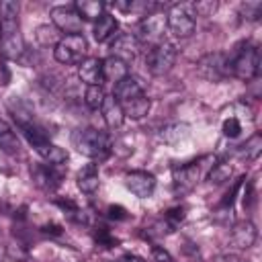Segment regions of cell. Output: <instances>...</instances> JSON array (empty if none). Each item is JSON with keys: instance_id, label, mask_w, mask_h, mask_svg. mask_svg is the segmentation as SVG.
Wrapping results in <instances>:
<instances>
[{"instance_id": "19", "label": "cell", "mask_w": 262, "mask_h": 262, "mask_svg": "<svg viewBox=\"0 0 262 262\" xmlns=\"http://www.w3.org/2000/svg\"><path fill=\"white\" fill-rule=\"evenodd\" d=\"M104 8H106V4L100 2V0H78V2H74V10L80 14L82 20L96 23L104 14Z\"/></svg>"}, {"instance_id": "37", "label": "cell", "mask_w": 262, "mask_h": 262, "mask_svg": "<svg viewBox=\"0 0 262 262\" xmlns=\"http://www.w3.org/2000/svg\"><path fill=\"white\" fill-rule=\"evenodd\" d=\"M215 8H217V2H194V10H196V14H203V16L215 12Z\"/></svg>"}, {"instance_id": "28", "label": "cell", "mask_w": 262, "mask_h": 262, "mask_svg": "<svg viewBox=\"0 0 262 262\" xmlns=\"http://www.w3.org/2000/svg\"><path fill=\"white\" fill-rule=\"evenodd\" d=\"M104 98H106V94H104L102 86H88L86 92H84V102H86L88 108H92V111H98V108L102 106Z\"/></svg>"}, {"instance_id": "2", "label": "cell", "mask_w": 262, "mask_h": 262, "mask_svg": "<svg viewBox=\"0 0 262 262\" xmlns=\"http://www.w3.org/2000/svg\"><path fill=\"white\" fill-rule=\"evenodd\" d=\"M227 72L229 76L250 82L260 74V49L252 41H239L233 51L227 55Z\"/></svg>"}, {"instance_id": "16", "label": "cell", "mask_w": 262, "mask_h": 262, "mask_svg": "<svg viewBox=\"0 0 262 262\" xmlns=\"http://www.w3.org/2000/svg\"><path fill=\"white\" fill-rule=\"evenodd\" d=\"M258 239V231H256V225L250 221V219H244V221H237L233 225V231H231V242L235 248L239 250H248L256 244Z\"/></svg>"}, {"instance_id": "8", "label": "cell", "mask_w": 262, "mask_h": 262, "mask_svg": "<svg viewBox=\"0 0 262 262\" xmlns=\"http://www.w3.org/2000/svg\"><path fill=\"white\" fill-rule=\"evenodd\" d=\"M196 72H199V76H203L209 82H221L223 78L229 76V72H227V55L221 53V51H213V53L203 55L196 61Z\"/></svg>"}, {"instance_id": "39", "label": "cell", "mask_w": 262, "mask_h": 262, "mask_svg": "<svg viewBox=\"0 0 262 262\" xmlns=\"http://www.w3.org/2000/svg\"><path fill=\"white\" fill-rule=\"evenodd\" d=\"M213 262H248V260H244V258H239L237 254H219Z\"/></svg>"}, {"instance_id": "20", "label": "cell", "mask_w": 262, "mask_h": 262, "mask_svg": "<svg viewBox=\"0 0 262 262\" xmlns=\"http://www.w3.org/2000/svg\"><path fill=\"white\" fill-rule=\"evenodd\" d=\"M117 29H119V23H117V18L113 16V14H108V12H104L96 23H94V39L98 41V43H104V41H108L111 37H115L117 35Z\"/></svg>"}, {"instance_id": "23", "label": "cell", "mask_w": 262, "mask_h": 262, "mask_svg": "<svg viewBox=\"0 0 262 262\" xmlns=\"http://www.w3.org/2000/svg\"><path fill=\"white\" fill-rule=\"evenodd\" d=\"M149 106H151L149 98H147L145 94H141V96L129 100L127 104H123V115H125V117H131V119H141V117L147 115Z\"/></svg>"}, {"instance_id": "31", "label": "cell", "mask_w": 262, "mask_h": 262, "mask_svg": "<svg viewBox=\"0 0 262 262\" xmlns=\"http://www.w3.org/2000/svg\"><path fill=\"white\" fill-rule=\"evenodd\" d=\"M221 131H223V135L229 137V139L239 137V133H242V123H239V119H237V117H229V119H225L223 125H221Z\"/></svg>"}, {"instance_id": "9", "label": "cell", "mask_w": 262, "mask_h": 262, "mask_svg": "<svg viewBox=\"0 0 262 262\" xmlns=\"http://www.w3.org/2000/svg\"><path fill=\"white\" fill-rule=\"evenodd\" d=\"M31 178L35 182L37 188L45 190V192H53L61 180H63V172L59 170V166H51V164H33L31 166Z\"/></svg>"}, {"instance_id": "10", "label": "cell", "mask_w": 262, "mask_h": 262, "mask_svg": "<svg viewBox=\"0 0 262 262\" xmlns=\"http://www.w3.org/2000/svg\"><path fill=\"white\" fill-rule=\"evenodd\" d=\"M51 20L53 27L57 31H63L66 35H76L82 31L84 20L80 18V14L74 10V6H53L51 8Z\"/></svg>"}, {"instance_id": "6", "label": "cell", "mask_w": 262, "mask_h": 262, "mask_svg": "<svg viewBox=\"0 0 262 262\" xmlns=\"http://www.w3.org/2000/svg\"><path fill=\"white\" fill-rule=\"evenodd\" d=\"M86 49H88V43H86V37L82 33L63 35L53 49V57H55V61H59L63 66L80 63L86 55Z\"/></svg>"}, {"instance_id": "5", "label": "cell", "mask_w": 262, "mask_h": 262, "mask_svg": "<svg viewBox=\"0 0 262 262\" xmlns=\"http://www.w3.org/2000/svg\"><path fill=\"white\" fill-rule=\"evenodd\" d=\"M176 57H178L176 45L170 43V41H162V43H156V45L149 47V51L145 55V66H147L149 74L164 76L172 70Z\"/></svg>"}, {"instance_id": "40", "label": "cell", "mask_w": 262, "mask_h": 262, "mask_svg": "<svg viewBox=\"0 0 262 262\" xmlns=\"http://www.w3.org/2000/svg\"><path fill=\"white\" fill-rule=\"evenodd\" d=\"M41 231L43 233H51V235H59L61 233V227L59 225H43Z\"/></svg>"}, {"instance_id": "25", "label": "cell", "mask_w": 262, "mask_h": 262, "mask_svg": "<svg viewBox=\"0 0 262 262\" xmlns=\"http://www.w3.org/2000/svg\"><path fill=\"white\" fill-rule=\"evenodd\" d=\"M39 156L43 158L45 164H51V166H63V162L68 160V151H66L63 147L55 145V143H47V145L39 151Z\"/></svg>"}, {"instance_id": "26", "label": "cell", "mask_w": 262, "mask_h": 262, "mask_svg": "<svg viewBox=\"0 0 262 262\" xmlns=\"http://www.w3.org/2000/svg\"><path fill=\"white\" fill-rule=\"evenodd\" d=\"M262 151V135L254 133L250 139H246L244 145H239V154L246 156V160H256Z\"/></svg>"}, {"instance_id": "12", "label": "cell", "mask_w": 262, "mask_h": 262, "mask_svg": "<svg viewBox=\"0 0 262 262\" xmlns=\"http://www.w3.org/2000/svg\"><path fill=\"white\" fill-rule=\"evenodd\" d=\"M201 176V160L186 162L180 166L172 168V180H174V190L176 192H188Z\"/></svg>"}, {"instance_id": "7", "label": "cell", "mask_w": 262, "mask_h": 262, "mask_svg": "<svg viewBox=\"0 0 262 262\" xmlns=\"http://www.w3.org/2000/svg\"><path fill=\"white\" fill-rule=\"evenodd\" d=\"M166 29H168L166 12H151V14L141 18V23L137 27L139 35H135V37L139 39V43H149V47H151V45L164 41V31Z\"/></svg>"}, {"instance_id": "34", "label": "cell", "mask_w": 262, "mask_h": 262, "mask_svg": "<svg viewBox=\"0 0 262 262\" xmlns=\"http://www.w3.org/2000/svg\"><path fill=\"white\" fill-rule=\"evenodd\" d=\"M94 239H96L100 246H104V248H111V246H115V244H117V239H115V237L108 233V229H104V227H100V229L96 231Z\"/></svg>"}, {"instance_id": "38", "label": "cell", "mask_w": 262, "mask_h": 262, "mask_svg": "<svg viewBox=\"0 0 262 262\" xmlns=\"http://www.w3.org/2000/svg\"><path fill=\"white\" fill-rule=\"evenodd\" d=\"M256 203V190H254V182H248V190L244 192V207L252 209Z\"/></svg>"}, {"instance_id": "3", "label": "cell", "mask_w": 262, "mask_h": 262, "mask_svg": "<svg viewBox=\"0 0 262 262\" xmlns=\"http://www.w3.org/2000/svg\"><path fill=\"white\" fill-rule=\"evenodd\" d=\"M72 145L76 147L78 154L94 160V162H102L111 156V137L104 131L92 129V127H82L72 131Z\"/></svg>"}, {"instance_id": "4", "label": "cell", "mask_w": 262, "mask_h": 262, "mask_svg": "<svg viewBox=\"0 0 262 262\" xmlns=\"http://www.w3.org/2000/svg\"><path fill=\"white\" fill-rule=\"evenodd\" d=\"M194 16H196L194 2H178V4H172L170 10L166 12V25L174 37L186 39L194 33V27H196Z\"/></svg>"}, {"instance_id": "21", "label": "cell", "mask_w": 262, "mask_h": 262, "mask_svg": "<svg viewBox=\"0 0 262 262\" xmlns=\"http://www.w3.org/2000/svg\"><path fill=\"white\" fill-rule=\"evenodd\" d=\"M125 76H129L125 61H121V59H117V57H113V55H108L106 59H102V78H104V82L117 84V82L123 80Z\"/></svg>"}, {"instance_id": "1", "label": "cell", "mask_w": 262, "mask_h": 262, "mask_svg": "<svg viewBox=\"0 0 262 262\" xmlns=\"http://www.w3.org/2000/svg\"><path fill=\"white\" fill-rule=\"evenodd\" d=\"M0 47L8 59H18L25 51V39L18 23V4L14 0L0 2Z\"/></svg>"}, {"instance_id": "29", "label": "cell", "mask_w": 262, "mask_h": 262, "mask_svg": "<svg viewBox=\"0 0 262 262\" xmlns=\"http://www.w3.org/2000/svg\"><path fill=\"white\" fill-rule=\"evenodd\" d=\"M229 176H231V166L225 164V162L213 164V168H211V172H209V180H211L213 184H223V182L229 180Z\"/></svg>"}, {"instance_id": "30", "label": "cell", "mask_w": 262, "mask_h": 262, "mask_svg": "<svg viewBox=\"0 0 262 262\" xmlns=\"http://www.w3.org/2000/svg\"><path fill=\"white\" fill-rule=\"evenodd\" d=\"M246 180V176H239L235 182H233V186L223 194V199L219 201V209H223V211H229L231 207H233V201H235V194H237V190H239V186H242V182Z\"/></svg>"}, {"instance_id": "24", "label": "cell", "mask_w": 262, "mask_h": 262, "mask_svg": "<svg viewBox=\"0 0 262 262\" xmlns=\"http://www.w3.org/2000/svg\"><path fill=\"white\" fill-rule=\"evenodd\" d=\"M186 135H188V125L186 123H170V125L162 127V131H160V139L166 141V143H178Z\"/></svg>"}, {"instance_id": "41", "label": "cell", "mask_w": 262, "mask_h": 262, "mask_svg": "<svg viewBox=\"0 0 262 262\" xmlns=\"http://www.w3.org/2000/svg\"><path fill=\"white\" fill-rule=\"evenodd\" d=\"M119 262H141L139 258H135V256H123Z\"/></svg>"}, {"instance_id": "27", "label": "cell", "mask_w": 262, "mask_h": 262, "mask_svg": "<svg viewBox=\"0 0 262 262\" xmlns=\"http://www.w3.org/2000/svg\"><path fill=\"white\" fill-rule=\"evenodd\" d=\"M35 37H37V41L43 45V47H47V45H57L59 43V31L55 29V27H49V25H41L39 29H37V33H35Z\"/></svg>"}, {"instance_id": "13", "label": "cell", "mask_w": 262, "mask_h": 262, "mask_svg": "<svg viewBox=\"0 0 262 262\" xmlns=\"http://www.w3.org/2000/svg\"><path fill=\"white\" fill-rule=\"evenodd\" d=\"M125 186L139 199H147L156 190V176L145 170H133L125 174Z\"/></svg>"}, {"instance_id": "17", "label": "cell", "mask_w": 262, "mask_h": 262, "mask_svg": "<svg viewBox=\"0 0 262 262\" xmlns=\"http://www.w3.org/2000/svg\"><path fill=\"white\" fill-rule=\"evenodd\" d=\"M100 111H102V119H104V123H106L108 129H119V127L123 125V121H125L123 106L117 102V98H115L113 94L104 98Z\"/></svg>"}, {"instance_id": "18", "label": "cell", "mask_w": 262, "mask_h": 262, "mask_svg": "<svg viewBox=\"0 0 262 262\" xmlns=\"http://www.w3.org/2000/svg\"><path fill=\"white\" fill-rule=\"evenodd\" d=\"M76 184H78V188H80L84 194H94V192L98 190V186H100V176H98L96 164H86V166L78 172Z\"/></svg>"}, {"instance_id": "36", "label": "cell", "mask_w": 262, "mask_h": 262, "mask_svg": "<svg viewBox=\"0 0 262 262\" xmlns=\"http://www.w3.org/2000/svg\"><path fill=\"white\" fill-rule=\"evenodd\" d=\"M106 213H108V219H115V221L127 219V211H125L121 205H111V207L106 209Z\"/></svg>"}, {"instance_id": "22", "label": "cell", "mask_w": 262, "mask_h": 262, "mask_svg": "<svg viewBox=\"0 0 262 262\" xmlns=\"http://www.w3.org/2000/svg\"><path fill=\"white\" fill-rule=\"evenodd\" d=\"M0 149H2L4 154H8V156L20 151V141H18L14 129H12V127L8 125V121L2 119V117H0Z\"/></svg>"}, {"instance_id": "14", "label": "cell", "mask_w": 262, "mask_h": 262, "mask_svg": "<svg viewBox=\"0 0 262 262\" xmlns=\"http://www.w3.org/2000/svg\"><path fill=\"white\" fill-rule=\"evenodd\" d=\"M78 78L88 86H102V59L100 57H84L78 63Z\"/></svg>"}, {"instance_id": "11", "label": "cell", "mask_w": 262, "mask_h": 262, "mask_svg": "<svg viewBox=\"0 0 262 262\" xmlns=\"http://www.w3.org/2000/svg\"><path fill=\"white\" fill-rule=\"evenodd\" d=\"M111 55L121 59V61H133L137 55H139V49H141V43L139 39L133 35V33H119L113 37L111 41Z\"/></svg>"}, {"instance_id": "35", "label": "cell", "mask_w": 262, "mask_h": 262, "mask_svg": "<svg viewBox=\"0 0 262 262\" xmlns=\"http://www.w3.org/2000/svg\"><path fill=\"white\" fill-rule=\"evenodd\" d=\"M151 256H154V262H176L170 256V252L166 248H162V246H154L151 248Z\"/></svg>"}, {"instance_id": "33", "label": "cell", "mask_w": 262, "mask_h": 262, "mask_svg": "<svg viewBox=\"0 0 262 262\" xmlns=\"http://www.w3.org/2000/svg\"><path fill=\"white\" fill-rule=\"evenodd\" d=\"M182 219H184V207H172V209H168L164 213V221H166V225L170 229L178 227L182 223Z\"/></svg>"}, {"instance_id": "15", "label": "cell", "mask_w": 262, "mask_h": 262, "mask_svg": "<svg viewBox=\"0 0 262 262\" xmlns=\"http://www.w3.org/2000/svg\"><path fill=\"white\" fill-rule=\"evenodd\" d=\"M141 94H145V92H143V84H141L139 78H135V76H125L123 80H119V82L115 84V90H113V96L117 98V102H119L121 106L127 104L129 100H133V98L141 96Z\"/></svg>"}, {"instance_id": "32", "label": "cell", "mask_w": 262, "mask_h": 262, "mask_svg": "<svg viewBox=\"0 0 262 262\" xmlns=\"http://www.w3.org/2000/svg\"><path fill=\"white\" fill-rule=\"evenodd\" d=\"M239 14L246 20H258L260 14H262V2H246V4H242Z\"/></svg>"}]
</instances>
